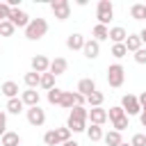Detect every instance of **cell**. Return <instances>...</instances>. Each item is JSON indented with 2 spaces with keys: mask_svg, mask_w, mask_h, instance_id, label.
<instances>
[{
  "mask_svg": "<svg viewBox=\"0 0 146 146\" xmlns=\"http://www.w3.org/2000/svg\"><path fill=\"white\" fill-rule=\"evenodd\" d=\"M46 32H48V21L46 18H32L25 27V39L27 41H39V39L46 36Z\"/></svg>",
  "mask_w": 146,
  "mask_h": 146,
  "instance_id": "cell-1",
  "label": "cell"
},
{
  "mask_svg": "<svg viewBox=\"0 0 146 146\" xmlns=\"http://www.w3.org/2000/svg\"><path fill=\"white\" fill-rule=\"evenodd\" d=\"M107 82H110V87H114V89H119V87L125 82V68H123L119 62L107 66Z\"/></svg>",
  "mask_w": 146,
  "mask_h": 146,
  "instance_id": "cell-2",
  "label": "cell"
},
{
  "mask_svg": "<svg viewBox=\"0 0 146 146\" xmlns=\"http://www.w3.org/2000/svg\"><path fill=\"white\" fill-rule=\"evenodd\" d=\"M112 16H114V5L110 0H98V5H96V18H98V23L107 27V23L112 21Z\"/></svg>",
  "mask_w": 146,
  "mask_h": 146,
  "instance_id": "cell-3",
  "label": "cell"
},
{
  "mask_svg": "<svg viewBox=\"0 0 146 146\" xmlns=\"http://www.w3.org/2000/svg\"><path fill=\"white\" fill-rule=\"evenodd\" d=\"M121 110L125 112V116H128V119H130V116H137V114L141 112L137 96H132V94H125V96L121 98Z\"/></svg>",
  "mask_w": 146,
  "mask_h": 146,
  "instance_id": "cell-4",
  "label": "cell"
},
{
  "mask_svg": "<svg viewBox=\"0 0 146 146\" xmlns=\"http://www.w3.org/2000/svg\"><path fill=\"white\" fill-rule=\"evenodd\" d=\"M50 11L55 14L57 21H66L71 16V2L68 0H52L50 2Z\"/></svg>",
  "mask_w": 146,
  "mask_h": 146,
  "instance_id": "cell-5",
  "label": "cell"
},
{
  "mask_svg": "<svg viewBox=\"0 0 146 146\" xmlns=\"http://www.w3.org/2000/svg\"><path fill=\"white\" fill-rule=\"evenodd\" d=\"M25 114H27V123L34 125V128H41V125L46 123V112H43L39 105H36V107H27Z\"/></svg>",
  "mask_w": 146,
  "mask_h": 146,
  "instance_id": "cell-6",
  "label": "cell"
},
{
  "mask_svg": "<svg viewBox=\"0 0 146 146\" xmlns=\"http://www.w3.org/2000/svg\"><path fill=\"white\" fill-rule=\"evenodd\" d=\"M30 21H32V18H30V16H27V11H23L21 7H18V9H11V11H9V23H11L14 27H23V30H25Z\"/></svg>",
  "mask_w": 146,
  "mask_h": 146,
  "instance_id": "cell-7",
  "label": "cell"
},
{
  "mask_svg": "<svg viewBox=\"0 0 146 146\" xmlns=\"http://www.w3.org/2000/svg\"><path fill=\"white\" fill-rule=\"evenodd\" d=\"M30 66H32V71L34 73H48V68H50V59L46 57V55H34L32 57V62H30Z\"/></svg>",
  "mask_w": 146,
  "mask_h": 146,
  "instance_id": "cell-8",
  "label": "cell"
},
{
  "mask_svg": "<svg viewBox=\"0 0 146 146\" xmlns=\"http://www.w3.org/2000/svg\"><path fill=\"white\" fill-rule=\"evenodd\" d=\"M82 55H84L87 59H96V57L100 55V43L94 41V39H87L84 46H82Z\"/></svg>",
  "mask_w": 146,
  "mask_h": 146,
  "instance_id": "cell-9",
  "label": "cell"
},
{
  "mask_svg": "<svg viewBox=\"0 0 146 146\" xmlns=\"http://www.w3.org/2000/svg\"><path fill=\"white\" fill-rule=\"evenodd\" d=\"M75 91H78L80 96H84V98L91 96V94L96 91V80H94V78H82V80L78 82V89H75Z\"/></svg>",
  "mask_w": 146,
  "mask_h": 146,
  "instance_id": "cell-10",
  "label": "cell"
},
{
  "mask_svg": "<svg viewBox=\"0 0 146 146\" xmlns=\"http://www.w3.org/2000/svg\"><path fill=\"white\" fill-rule=\"evenodd\" d=\"M66 68H68V62H66L64 57H55V59H50V68H48V73H52V75L57 78V75H64Z\"/></svg>",
  "mask_w": 146,
  "mask_h": 146,
  "instance_id": "cell-11",
  "label": "cell"
},
{
  "mask_svg": "<svg viewBox=\"0 0 146 146\" xmlns=\"http://www.w3.org/2000/svg\"><path fill=\"white\" fill-rule=\"evenodd\" d=\"M18 98L23 100V105H25V107H36V105H39V100H41L36 89H25V91H23Z\"/></svg>",
  "mask_w": 146,
  "mask_h": 146,
  "instance_id": "cell-12",
  "label": "cell"
},
{
  "mask_svg": "<svg viewBox=\"0 0 146 146\" xmlns=\"http://www.w3.org/2000/svg\"><path fill=\"white\" fill-rule=\"evenodd\" d=\"M84 41H87V39H84L80 32H71V34L66 36V48H68V50H82Z\"/></svg>",
  "mask_w": 146,
  "mask_h": 146,
  "instance_id": "cell-13",
  "label": "cell"
},
{
  "mask_svg": "<svg viewBox=\"0 0 146 146\" xmlns=\"http://www.w3.org/2000/svg\"><path fill=\"white\" fill-rule=\"evenodd\" d=\"M89 121H91L94 125H103V123L107 121V110H103V107H91V110H89Z\"/></svg>",
  "mask_w": 146,
  "mask_h": 146,
  "instance_id": "cell-14",
  "label": "cell"
},
{
  "mask_svg": "<svg viewBox=\"0 0 146 146\" xmlns=\"http://www.w3.org/2000/svg\"><path fill=\"white\" fill-rule=\"evenodd\" d=\"M112 43H123L125 39H128V32H125V27H121V25H114V27H110V36H107Z\"/></svg>",
  "mask_w": 146,
  "mask_h": 146,
  "instance_id": "cell-15",
  "label": "cell"
},
{
  "mask_svg": "<svg viewBox=\"0 0 146 146\" xmlns=\"http://www.w3.org/2000/svg\"><path fill=\"white\" fill-rule=\"evenodd\" d=\"M0 91H2V96H5L7 100H9V98H18V84H16L14 80H7V82H2Z\"/></svg>",
  "mask_w": 146,
  "mask_h": 146,
  "instance_id": "cell-16",
  "label": "cell"
},
{
  "mask_svg": "<svg viewBox=\"0 0 146 146\" xmlns=\"http://www.w3.org/2000/svg\"><path fill=\"white\" fill-rule=\"evenodd\" d=\"M68 119H75V121H89V110L84 107V105H75L71 112H68Z\"/></svg>",
  "mask_w": 146,
  "mask_h": 146,
  "instance_id": "cell-17",
  "label": "cell"
},
{
  "mask_svg": "<svg viewBox=\"0 0 146 146\" xmlns=\"http://www.w3.org/2000/svg\"><path fill=\"white\" fill-rule=\"evenodd\" d=\"M0 144H2V146H21V135L14 132V130H7V132L0 137Z\"/></svg>",
  "mask_w": 146,
  "mask_h": 146,
  "instance_id": "cell-18",
  "label": "cell"
},
{
  "mask_svg": "<svg viewBox=\"0 0 146 146\" xmlns=\"http://www.w3.org/2000/svg\"><path fill=\"white\" fill-rule=\"evenodd\" d=\"M123 46H125L128 52H137V50L141 48V39H139V34H128V39L123 41Z\"/></svg>",
  "mask_w": 146,
  "mask_h": 146,
  "instance_id": "cell-19",
  "label": "cell"
},
{
  "mask_svg": "<svg viewBox=\"0 0 146 146\" xmlns=\"http://www.w3.org/2000/svg\"><path fill=\"white\" fill-rule=\"evenodd\" d=\"M5 110H7L9 114H16V116H18V114H21V112L25 110V105H23V100H21V98H9V100H7V107H5Z\"/></svg>",
  "mask_w": 146,
  "mask_h": 146,
  "instance_id": "cell-20",
  "label": "cell"
},
{
  "mask_svg": "<svg viewBox=\"0 0 146 146\" xmlns=\"http://www.w3.org/2000/svg\"><path fill=\"white\" fill-rule=\"evenodd\" d=\"M84 132H87L89 141H100V139H103V135H105V132H103V125H94V123H91V125H87V130H84Z\"/></svg>",
  "mask_w": 146,
  "mask_h": 146,
  "instance_id": "cell-21",
  "label": "cell"
},
{
  "mask_svg": "<svg viewBox=\"0 0 146 146\" xmlns=\"http://www.w3.org/2000/svg\"><path fill=\"white\" fill-rule=\"evenodd\" d=\"M39 80H41V75L34 73V71H27V73L23 75V82H25L27 89H36V87H39Z\"/></svg>",
  "mask_w": 146,
  "mask_h": 146,
  "instance_id": "cell-22",
  "label": "cell"
},
{
  "mask_svg": "<svg viewBox=\"0 0 146 146\" xmlns=\"http://www.w3.org/2000/svg\"><path fill=\"white\" fill-rule=\"evenodd\" d=\"M103 103H105V94L98 91V89H96L91 96H87V105H89V107H103Z\"/></svg>",
  "mask_w": 146,
  "mask_h": 146,
  "instance_id": "cell-23",
  "label": "cell"
},
{
  "mask_svg": "<svg viewBox=\"0 0 146 146\" xmlns=\"http://www.w3.org/2000/svg\"><path fill=\"white\" fill-rule=\"evenodd\" d=\"M107 36H110V27H105V25L96 23V25H94V41H98V43H100V41H105Z\"/></svg>",
  "mask_w": 146,
  "mask_h": 146,
  "instance_id": "cell-24",
  "label": "cell"
},
{
  "mask_svg": "<svg viewBox=\"0 0 146 146\" xmlns=\"http://www.w3.org/2000/svg\"><path fill=\"white\" fill-rule=\"evenodd\" d=\"M103 141H105L107 146H119L123 139H121V132H116V130H110V132H105V135H103Z\"/></svg>",
  "mask_w": 146,
  "mask_h": 146,
  "instance_id": "cell-25",
  "label": "cell"
},
{
  "mask_svg": "<svg viewBox=\"0 0 146 146\" xmlns=\"http://www.w3.org/2000/svg\"><path fill=\"white\" fill-rule=\"evenodd\" d=\"M39 87H41V89H46V91H50V89H55V75H52V73H41V80H39Z\"/></svg>",
  "mask_w": 146,
  "mask_h": 146,
  "instance_id": "cell-26",
  "label": "cell"
},
{
  "mask_svg": "<svg viewBox=\"0 0 146 146\" xmlns=\"http://www.w3.org/2000/svg\"><path fill=\"white\" fill-rule=\"evenodd\" d=\"M62 96H64V89L55 87V89H50V91H48V96H46V98H48V103H50V105H59V103H62Z\"/></svg>",
  "mask_w": 146,
  "mask_h": 146,
  "instance_id": "cell-27",
  "label": "cell"
},
{
  "mask_svg": "<svg viewBox=\"0 0 146 146\" xmlns=\"http://www.w3.org/2000/svg\"><path fill=\"white\" fill-rule=\"evenodd\" d=\"M66 128H68L71 132H84V130H87V123H84V121H75V119H68V121H66Z\"/></svg>",
  "mask_w": 146,
  "mask_h": 146,
  "instance_id": "cell-28",
  "label": "cell"
},
{
  "mask_svg": "<svg viewBox=\"0 0 146 146\" xmlns=\"http://www.w3.org/2000/svg\"><path fill=\"white\" fill-rule=\"evenodd\" d=\"M130 16H132V21H144V5L141 2L132 5L130 7Z\"/></svg>",
  "mask_w": 146,
  "mask_h": 146,
  "instance_id": "cell-29",
  "label": "cell"
},
{
  "mask_svg": "<svg viewBox=\"0 0 146 146\" xmlns=\"http://www.w3.org/2000/svg\"><path fill=\"white\" fill-rule=\"evenodd\" d=\"M43 144H46V146H59V139H57L55 128H52V130H48V132L43 135Z\"/></svg>",
  "mask_w": 146,
  "mask_h": 146,
  "instance_id": "cell-30",
  "label": "cell"
},
{
  "mask_svg": "<svg viewBox=\"0 0 146 146\" xmlns=\"http://www.w3.org/2000/svg\"><path fill=\"white\" fill-rule=\"evenodd\" d=\"M125 116V112L121 110V105H114V107H110V112H107V119L110 121H116V119H123Z\"/></svg>",
  "mask_w": 146,
  "mask_h": 146,
  "instance_id": "cell-31",
  "label": "cell"
},
{
  "mask_svg": "<svg viewBox=\"0 0 146 146\" xmlns=\"http://www.w3.org/2000/svg\"><path fill=\"white\" fill-rule=\"evenodd\" d=\"M14 32H16V27L9 21H2L0 23V36H14Z\"/></svg>",
  "mask_w": 146,
  "mask_h": 146,
  "instance_id": "cell-32",
  "label": "cell"
},
{
  "mask_svg": "<svg viewBox=\"0 0 146 146\" xmlns=\"http://www.w3.org/2000/svg\"><path fill=\"white\" fill-rule=\"evenodd\" d=\"M112 55H114L116 59H123V57L128 55V50H125L123 43H112Z\"/></svg>",
  "mask_w": 146,
  "mask_h": 146,
  "instance_id": "cell-33",
  "label": "cell"
},
{
  "mask_svg": "<svg viewBox=\"0 0 146 146\" xmlns=\"http://www.w3.org/2000/svg\"><path fill=\"white\" fill-rule=\"evenodd\" d=\"M55 132H57V139H59V146L64 144V141H68L71 139V130L64 125V128H55Z\"/></svg>",
  "mask_w": 146,
  "mask_h": 146,
  "instance_id": "cell-34",
  "label": "cell"
},
{
  "mask_svg": "<svg viewBox=\"0 0 146 146\" xmlns=\"http://www.w3.org/2000/svg\"><path fill=\"white\" fill-rule=\"evenodd\" d=\"M128 128V116H123V119H116V121H112V130H116V132H123Z\"/></svg>",
  "mask_w": 146,
  "mask_h": 146,
  "instance_id": "cell-35",
  "label": "cell"
},
{
  "mask_svg": "<svg viewBox=\"0 0 146 146\" xmlns=\"http://www.w3.org/2000/svg\"><path fill=\"white\" fill-rule=\"evenodd\" d=\"M130 146H146V135L144 132H135L130 139Z\"/></svg>",
  "mask_w": 146,
  "mask_h": 146,
  "instance_id": "cell-36",
  "label": "cell"
},
{
  "mask_svg": "<svg viewBox=\"0 0 146 146\" xmlns=\"http://www.w3.org/2000/svg\"><path fill=\"white\" fill-rule=\"evenodd\" d=\"M9 11H11L9 5H7V2H0V23H2V21H9Z\"/></svg>",
  "mask_w": 146,
  "mask_h": 146,
  "instance_id": "cell-37",
  "label": "cell"
},
{
  "mask_svg": "<svg viewBox=\"0 0 146 146\" xmlns=\"http://www.w3.org/2000/svg\"><path fill=\"white\" fill-rule=\"evenodd\" d=\"M132 57H135V62H137V64H146V48H139Z\"/></svg>",
  "mask_w": 146,
  "mask_h": 146,
  "instance_id": "cell-38",
  "label": "cell"
},
{
  "mask_svg": "<svg viewBox=\"0 0 146 146\" xmlns=\"http://www.w3.org/2000/svg\"><path fill=\"white\" fill-rule=\"evenodd\" d=\"M5 132H7V114L0 110V137H2Z\"/></svg>",
  "mask_w": 146,
  "mask_h": 146,
  "instance_id": "cell-39",
  "label": "cell"
},
{
  "mask_svg": "<svg viewBox=\"0 0 146 146\" xmlns=\"http://www.w3.org/2000/svg\"><path fill=\"white\" fill-rule=\"evenodd\" d=\"M137 100H139V107L144 110V107H146V91H141V94L137 96Z\"/></svg>",
  "mask_w": 146,
  "mask_h": 146,
  "instance_id": "cell-40",
  "label": "cell"
},
{
  "mask_svg": "<svg viewBox=\"0 0 146 146\" xmlns=\"http://www.w3.org/2000/svg\"><path fill=\"white\" fill-rule=\"evenodd\" d=\"M139 121H141V125L146 128V112H139Z\"/></svg>",
  "mask_w": 146,
  "mask_h": 146,
  "instance_id": "cell-41",
  "label": "cell"
},
{
  "mask_svg": "<svg viewBox=\"0 0 146 146\" xmlns=\"http://www.w3.org/2000/svg\"><path fill=\"white\" fill-rule=\"evenodd\" d=\"M139 39H141V46H144V43H146V27L139 32Z\"/></svg>",
  "mask_w": 146,
  "mask_h": 146,
  "instance_id": "cell-42",
  "label": "cell"
},
{
  "mask_svg": "<svg viewBox=\"0 0 146 146\" xmlns=\"http://www.w3.org/2000/svg\"><path fill=\"white\" fill-rule=\"evenodd\" d=\"M62 146H80V144H78V141H73V139H68V141H64Z\"/></svg>",
  "mask_w": 146,
  "mask_h": 146,
  "instance_id": "cell-43",
  "label": "cell"
},
{
  "mask_svg": "<svg viewBox=\"0 0 146 146\" xmlns=\"http://www.w3.org/2000/svg\"><path fill=\"white\" fill-rule=\"evenodd\" d=\"M144 21H146V5H144Z\"/></svg>",
  "mask_w": 146,
  "mask_h": 146,
  "instance_id": "cell-44",
  "label": "cell"
},
{
  "mask_svg": "<svg viewBox=\"0 0 146 146\" xmlns=\"http://www.w3.org/2000/svg\"><path fill=\"white\" fill-rule=\"evenodd\" d=\"M119 146H130V144H125V141H121V144H119Z\"/></svg>",
  "mask_w": 146,
  "mask_h": 146,
  "instance_id": "cell-45",
  "label": "cell"
},
{
  "mask_svg": "<svg viewBox=\"0 0 146 146\" xmlns=\"http://www.w3.org/2000/svg\"><path fill=\"white\" fill-rule=\"evenodd\" d=\"M0 55H2V48H0Z\"/></svg>",
  "mask_w": 146,
  "mask_h": 146,
  "instance_id": "cell-46",
  "label": "cell"
},
{
  "mask_svg": "<svg viewBox=\"0 0 146 146\" xmlns=\"http://www.w3.org/2000/svg\"><path fill=\"white\" fill-rule=\"evenodd\" d=\"M144 135H146V132H144Z\"/></svg>",
  "mask_w": 146,
  "mask_h": 146,
  "instance_id": "cell-47",
  "label": "cell"
},
{
  "mask_svg": "<svg viewBox=\"0 0 146 146\" xmlns=\"http://www.w3.org/2000/svg\"><path fill=\"white\" fill-rule=\"evenodd\" d=\"M0 146H2V144H0Z\"/></svg>",
  "mask_w": 146,
  "mask_h": 146,
  "instance_id": "cell-48",
  "label": "cell"
}]
</instances>
